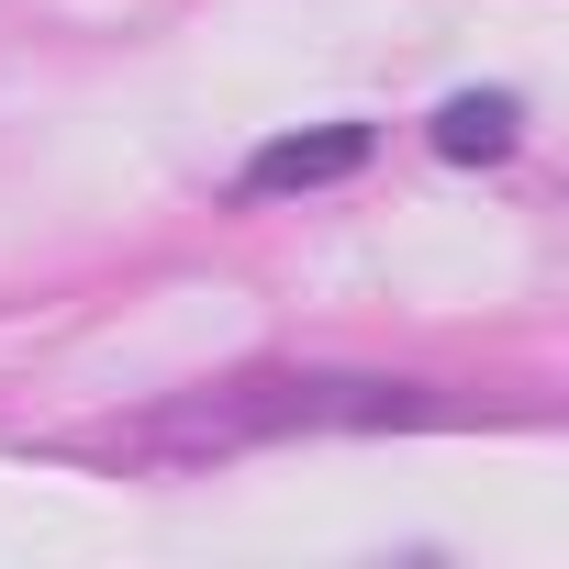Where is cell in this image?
<instances>
[{"label":"cell","instance_id":"3","mask_svg":"<svg viewBox=\"0 0 569 569\" xmlns=\"http://www.w3.org/2000/svg\"><path fill=\"white\" fill-rule=\"evenodd\" d=\"M513 123H525V112H513V90H469V101H447V112H436V157H458V168H469V157H502V146H513Z\"/></svg>","mask_w":569,"mask_h":569},{"label":"cell","instance_id":"2","mask_svg":"<svg viewBox=\"0 0 569 569\" xmlns=\"http://www.w3.org/2000/svg\"><path fill=\"white\" fill-rule=\"evenodd\" d=\"M369 168V123H313V134H279L246 157V190L279 201V190H325V179H358Z\"/></svg>","mask_w":569,"mask_h":569},{"label":"cell","instance_id":"1","mask_svg":"<svg viewBox=\"0 0 569 569\" xmlns=\"http://www.w3.org/2000/svg\"><path fill=\"white\" fill-rule=\"evenodd\" d=\"M425 402L402 380H234L212 402H179L134 425V447H257V436H325V425H413Z\"/></svg>","mask_w":569,"mask_h":569}]
</instances>
